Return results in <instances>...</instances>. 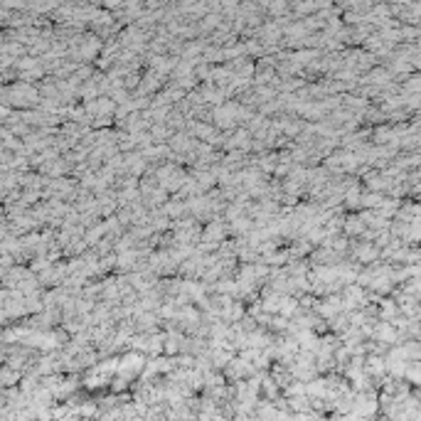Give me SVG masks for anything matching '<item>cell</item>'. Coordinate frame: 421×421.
I'll return each instance as SVG.
<instances>
[{
    "instance_id": "3957f363",
    "label": "cell",
    "mask_w": 421,
    "mask_h": 421,
    "mask_svg": "<svg viewBox=\"0 0 421 421\" xmlns=\"http://www.w3.org/2000/svg\"><path fill=\"white\" fill-rule=\"evenodd\" d=\"M315 308H318V313L323 315V318H335L337 313H342V301H340V296H328L323 303H315Z\"/></svg>"
},
{
    "instance_id": "6da1fadb",
    "label": "cell",
    "mask_w": 421,
    "mask_h": 421,
    "mask_svg": "<svg viewBox=\"0 0 421 421\" xmlns=\"http://www.w3.org/2000/svg\"><path fill=\"white\" fill-rule=\"evenodd\" d=\"M234 114H237V104H224V106H217V109L212 111L214 126H217V128H227V131H232V128L237 126Z\"/></svg>"
},
{
    "instance_id": "8992f818",
    "label": "cell",
    "mask_w": 421,
    "mask_h": 421,
    "mask_svg": "<svg viewBox=\"0 0 421 421\" xmlns=\"http://www.w3.org/2000/svg\"><path fill=\"white\" fill-rule=\"evenodd\" d=\"M342 229H345V234L355 237V234H362V232H364V222H362L360 217H350V219L342 222Z\"/></svg>"
},
{
    "instance_id": "7a4b0ae2",
    "label": "cell",
    "mask_w": 421,
    "mask_h": 421,
    "mask_svg": "<svg viewBox=\"0 0 421 421\" xmlns=\"http://www.w3.org/2000/svg\"><path fill=\"white\" fill-rule=\"evenodd\" d=\"M372 337H374L379 345L387 347V345H396V342H399V330H396L394 325H389V323H382V320H379V323L372 328Z\"/></svg>"
},
{
    "instance_id": "8fae6325",
    "label": "cell",
    "mask_w": 421,
    "mask_h": 421,
    "mask_svg": "<svg viewBox=\"0 0 421 421\" xmlns=\"http://www.w3.org/2000/svg\"><path fill=\"white\" fill-rule=\"evenodd\" d=\"M330 421H345V416H340V414H337V416H332Z\"/></svg>"
},
{
    "instance_id": "ba28073f",
    "label": "cell",
    "mask_w": 421,
    "mask_h": 421,
    "mask_svg": "<svg viewBox=\"0 0 421 421\" xmlns=\"http://www.w3.org/2000/svg\"><path fill=\"white\" fill-rule=\"evenodd\" d=\"M404 377H406L411 384H419V362H409V364H406Z\"/></svg>"
},
{
    "instance_id": "52a82bcc",
    "label": "cell",
    "mask_w": 421,
    "mask_h": 421,
    "mask_svg": "<svg viewBox=\"0 0 421 421\" xmlns=\"http://www.w3.org/2000/svg\"><path fill=\"white\" fill-rule=\"evenodd\" d=\"M249 229H251V222H249V219H246L244 214H241V217H237V219H232V232H234V234L244 237V234H246Z\"/></svg>"
},
{
    "instance_id": "9c48e42d",
    "label": "cell",
    "mask_w": 421,
    "mask_h": 421,
    "mask_svg": "<svg viewBox=\"0 0 421 421\" xmlns=\"http://www.w3.org/2000/svg\"><path fill=\"white\" fill-rule=\"evenodd\" d=\"M406 91H411V94H416L419 91V77L414 74V77H409V82H406Z\"/></svg>"
},
{
    "instance_id": "277c9868",
    "label": "cell",
    "mask_w": 421,
    "mask_h": 421,
    "mask_svg": "<svg viewBox=\"0 0 421 421\" xmlns=\"http://www.w3.org/2000/svg\"><path fill=\"white\" fill-rule=\"evenodd\" d=\"M224 234H227V227H224V222H217V219H212L210 224L205 227V232H202V241L219 244V241L224 239Z\"/></svg>"
},
{
    "instance_id": "30bf717a",
    "label": "cell",
    "mask_w": 421,
    "mask_h": 421,
    "mask_svg": "<svg viewBox=\"0 0 421 421\" xmlns=\"http://www.w3.org/2000/svg\"><path fill=\"white\" fill-rule=\"evenodd\" d=\"M266 8H269L271 13H276V15H278V13H286V10H288V5H286V3H273V5H266Z\"/></svg>"
},
{
    "instance_id": "5b68a950",
    "label": "cell",
    "mask_w": 421,
    "mask_h": 421,
    "mask_svg": "<svg viewBox=\"0 0 421 421\" xmlns=\"http://www.w3.org/2000/svg\"><path fill=\"white\" fill-rule=\"evenodd\" d=\"M355 256L360 264H374V259L379 256V249L369 246V244H360V246H355Z\"/></svg>"
}]
</instances>
